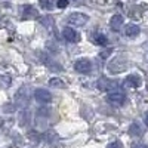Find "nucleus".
<instances>
[{"mask_svg": "<svg viewBox=\"0 0 148 148\" xmlns=\"http://www.w3.org/2000/svg\"><path fill=\"white\" fill-rule=\"evenodd\" d=\"M107 99H108L110 104H113V105H121V104H125V101H126V95H125V92L116 89V90L108 92Z\"/></svg>", "mask_w": 148, "mask_h": 148, "instance_id": "obj_1", "label": "nucleus"}, {"mask_svg": "<svg viewBox=\"0 0 148 148\" xmlns=\"http://www.w3.org/2000/svg\"><path fill=\"white\" fill-rule=\"evenodd\" d=\"M88 21H89V16L84 14H80V12H74V14L68 16V24H71L74 27H83Z\"/></svg>", "mask_w": 148, "mask_h": 148, "instance_id": "obj_2", "label": "nucleus"}, {"mask_svg": "<svg viewBox=\"0 0 148 148\" xmlns=\"http://www.w3.org/2000/svg\"><path fill=\"white\" fill-rule=\"evenodd\" d=\"M74 68H76V71H79L80 74H89L92 71V62L88 58H82L76 62Z\"/></svg>", "mask_w": 148, "mask_h": 148, "instance_id": "obj_3", "label": "nucleus"}, {"mask_svg": "<svg viewBox=\"0 0 148 148\" xmlns=\"http://www.w3.org/2000/svg\"><path fill=\"white\" fill-rule=\"evenodd\" d=\"M126 62H125V59H121V58H116V59H113L110 62V65H108V70H110V73H113V74H117V73H121L123 70L126 68Z\"/></svg>", "mask_w": 148, "mask_h": 148, "instance_id": "obj_4", "label": "nucleus"}, {"mask_svg": "<svg viewBox=\"0 0 148 148\" xmlns=\"http://www.w3.org/2000/svg\"><path fill=\"white\" fill-rule=\"evenodd\" d=\"M34 98H36V101L40 102V104H49L52 101V95L46 89H37L34 92Z\"/></svg>", "mask_w": 148, "mask_h": 148, "instance_id": "obj_5", "label": "nucleus"}, {"mask_svg": "<svg viewBox=\"0 0 148 148\" xmlns=\"http://www.w3.org/2000/svg\"><path fill=\"white\" fill-rule=\"evenodd\" d=\"M62 36H64V39H65L67 42H70V43H77V42L80 40V34L74 30V28H71V27L64 28Z\"/></svg>", "mask_w": 148, "mask_h": 148, "instance_id": "obj_6", "label": "nucleus"}, {"mask_svg": "<svg viewBox=\"0 0 148 148\" xmlns=\"http://www.w3.org/2000/svg\"><path fill=\"white\" fill-rule=\"evenodd\" d=\"M98 88H99L101 90L111 92V90L119 89V84H117V82H111V80H107V79H101L99 83H98Z\"/></svg>", "mask_w": 148, "mask_h": 148, "instance_id": "obj_7", "label": "nucleus"}, {"mask_svg": "<svg viewBox=\"0 0 148 148\" xmlns=\"http://www.w3.org/2000/svg\"><path fill=\"white\" fill-rule=\"evenodd\" d=\"M125 84L129 86V88H139V86L142 84V80H141L139 76H136V74H130V76L126 77Z\"/></svg>", "mask_w": 148, "mask_h": 148, "instance_id": "obj_8", "label": "nucleus"}, {"mask_svg": "<svg viewBox=\"0 0 148 148\" xmlns=\"http://www.w3.org/2000/svg\"><path fill=\"white\" fill-rule=\"evenodd\" d=\"M37 16V10L34 6L31 5H27V6H24L22 8V18L24 19H33Z\"/></svg>", "mask_w": 148, "mask_h": 148, "instance_id": "obj_9", "label": "nucleus"}, {"mask_svg": "<svg viewBox=\"0 0 148 148\" xmlns=\"http://www.w3.org/2000/svg\"><path fill=\"white\" fill-rule=\"evenodd\" d=\"M125 33H126L127 37H136L141 33V28H139V25H136V24H129V25H126V28H125Z\"/></svg>", "mask_w": 148, "mask_h": 148, "instance_id": "obj_10", "label": "nucleus"}, {"mask_svg": "<svg viewBox=\"0 0 148 148\" xmlns=\"http://www.w3.org/2000/svg\"><path fill=\"white\" fill-rule=\"evenodd\" d=\"M110 25H111V28L113 30H120V27L123 25V16L121 15H114L113 18L110 19Z\"/></svg>", "mask_w": 148, "mask_h": 148, "instance_id": "obj_11", "label": "nucleus"}, {"mask_svg": "<svg viewBox=\"0 0 148 148\" xmlns=\"http://www.w3.org/2000/svg\"><path fill=\"white\" fill-rule=\"evenodd\" d=\"M142 133H144V130L139 123H132L129 126V135H132V136H141Z\"/></svg>", "mask_w": 148, "mask_h": 148, "instance_id": "obj_12", "label": "nucleus"}, {"mask_svg": "<svg viewBox=\"0 0 148 148\" xmlns=\"http://www.w3.org/2000/svg\"><path fill=\"white\" fill-rule=\"evenodd\" d=\"M93 42L96 43V45H99V46H105L107 43H108V39L104 36V34H101V33H98V34H95L93 36Z\"/></svg>", "mask_w": 148, "mask_h": 148, "instance_id": "obj_13", "label": "nucleus"}, {"mask_svg": "<svg viewBox=\"0 0 148 148\" xmlns=\"http://www.w3.org/2000/svg\"><path fill=\"white\" fill-rule=\"evenodd\" d=\"M45 139H46V142H47V144H49V142L52 144V141H53V142H58L59 136L56 135V132H53V130H49V132L45 135Z\"/></svg>", "mask_w": 148, "mask_h": 148, "instance_id": "obj_14", "label": "nucleus"}, {"mask_svg": "<svg viewBox=\"0 0 148 148\" xmlns=\"http://www.w3.org/2000/svg\"><path fill=\"white\" fill-rule=\"evenodd\" d=\"M39 3L45 10H52L53 6H55V0H40Z\"/></svg>", "mask_w": 148, "mask_h": 148, "instance_id": "obj_15", "label": "nucleus"}, {"mask_svg": "<svg viewBox=\"0 0 148 148\" xmlns=\"http://www.w3.org/2000/svg\"><path fill=\"white\" fill-rule=\"evenodd\" d=\"M49 86H52V88H65V83H64V80L53 77L49 80Z\"/></svg>", "mask_w": 148, "mask_h": 148, "instance_id": "obj_16", "label": "nucleus"}, {"mask_svg": "<svg viewBox=\"0 0 148 148\" xmlns=\"http://www.w3.org/2000/svg\"><path fill=\"white\" fill-rule=\"evenodd\" d=\"M42 61H43V62H45L47 67H51L52 70H62V67L58 65L56 62H53V61H47V58H46L45 55H42Z\"/></svg>", "mask_w": 148, "mask_h": 148, "instance_id": "obj_17", "label": "nucleus"}, {"mask_svg": "<svg viewBox=\"0 0 148 148\" xmlns=\"http://www.w3.org/2000/svg\"><path fill=\"white\" fill-rule=\"evenodd\" d=\"M40 22L43 24L45 27H51L52 24H53V19H52V18H49V16H45V18L40 19Z\"/></svg>", "mask_w": 148, "mask_h": 148, "instance_id": "obj_18", "label": "nucleus"}, {"mask_svg": "<svg viewBox=\"0 0 148 148\" xmlns=\"http://www.w3.org/2000/svg\"><path fill=\"white\" fill-rule=\"evenodd\" d=\"M107 148H123V145H121V142H120V141H114V142L108 144V145H107Z\"/></svg>", "mask_w": 148, "mask_h": 148, "instance_id": "obj_19", "label": "nucleus"}, {"mask_svg": "<svg viewBox=\"0 0 148 148\" xmlns=\"http://www.w3.org/2000/svg\"><path fill=\"white\" fill-rule=\"evenodd\" d=\"M56 6H58L59 9H64V8H67V6H68V0H58Z\"/></svg>", "mask_w": 148, "mask_h": 148, "instance_id": "obj_20", "label": "nucleus"}, {"mask_svg": "<svg viewBox=\"0 0 148 148\" xmlns=\"http://www.w3.org/2000/svg\"><path fill=\"white\" fill-rule=\"evenodd\" d=\"M130 148H148V145H145L142 142H136V144H132Z\"/></svg>", "mask_w": 148, "mask_h": 148, "instance_id": "obj_21", "label": "nucleus"}, {"mask_svg": "<svg viewBox=\"0 0 148 148\" xmlns=\"http://www.w3.org/2000/svg\"><path fill=\"white\" fill-rule=\"evenodd\" d=\"M144 121H145V125L148 126V111L145 113V117H144Z\"/></svg>", "mask_w": 148, "mask_h": 148, "instance_id": "obj_22", "label": "nucleus"}]
</instances>
